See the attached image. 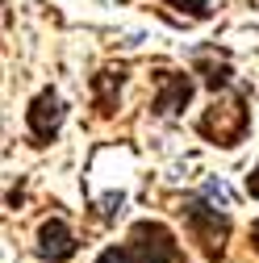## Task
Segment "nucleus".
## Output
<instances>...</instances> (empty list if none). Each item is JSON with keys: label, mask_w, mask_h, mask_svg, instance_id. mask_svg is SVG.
<instances>
[{"label": "nucleus", "mask_w": 259, "mask_h": 263, "mask_svg": "<svg viewBox=\"0 0 259 263\" xmlns=\"http://www.w3.org/2000/svg\"><path fill=\"white\" fill-rule=\"evenodd\" d=\"M59 125H63V101H59L54 88H42L25 109V129H29V138L42 146V142H50L59 134Z\"/></svg>", "instance_id": "nucleus-4"}, {"label": "nucleus", "mask_w": 259, "mask_h": 263, "mask_svg": "<svg viewBox=\"0 0 259 263\" xmlns=\"http://www.w3.org/2000/svg\"><path fill=\"white\" fill-rule=\"evenodd\" d=\"M96 263H180V247L176 234L163 221H134L130 226V242L121 247H105L96 255Z\"/></svg>", "instance_id": "nucleus-1"}, {"label": "nucleus", "mask_w": 259, "mask_h": 263, "mask_svg": "<svg viewBox=\"0 0 259 263\" xmlns=\"http://www.w3.org/2000/svg\"><path fill=\"white\" fill-rule=\"evenodd\" d=\"M247 196H251V201H259V163L247 172Z\"/></svg>", "instance_id": "nucleus-10"}, {"label": "nucleus", "mask_w": 259, "mask_h": 263, "mask_svg": "<svg viewBox=\"0 0 259 263\" xmlns=\"http://www.w3.org/2000/svg\"><path fill=\"white\" fill-rule=\"evenodd\" d=\"M163 5H172V9H180L184 17H192V21H209V0H163Z\"/></svg>", "instance_id": "nucleus-9"}, {"label": "nucleus", "mask_w": 259, "mask_h": 263, "mask_svg": "<svg viewBox=\"0 0 259 263\" xmlns=\"http://www.w3.org/2000/svg\"><path fill=\"white\" fill-rule=\"evenodd\" d=\"M121 84H125V71L121 67H105L92 76V96H96V113H113L117 109V96H121Z\"/></svg>", "instance_id": "nucleus-7"}, {"label": "nucleus", "mask_w": 259, "mask_h": 263, "mask_svg": "<svg viewBox=\"0 0 259 263\" xmlns=\"http://www.w3.org/2000/svg\"><path fill=\"white\" fill-rule=\"evenodd\" d=\"M197 71H201V80H205L209 92L230 88V80H234V67H230V63H226V59H209V54H197Z\"/></svg>", "instance_id": "nucleus-8"}, {"label": "nucleus", "mask_w": 259, "mask_h": 263, "mask_svg": "<svg viewBox=\"0 0 259 263\" xmlns=\"http://www.w3.org/2000/svg\"><path fill=\"white\" fill-rule=\"evenodd\" d=\"M155 101L151 109L159 117H176L188 101H192V92H197V80H192L188 71H155Z\"/></svg>", "instance_id": "nucleus-5"}, {"label": "nucleus", "mask_w": 259, "mask_h": 263, "mask_svg": "<svg viewBox=\"0 0 259 263\" xmlns=\"http://www.w3.org/2000/svg\"><path fill=\"white\" fill-rule=\"evenodd\" d=\"M184 221H188V234L201 242V251L209 259H217L226 251V238H230V217H226L221 209H213L209 201H201V196H188L184 201Z\"/></svg>", "instance_id": "nucleus-3"}, {"label": "nucleus", "mask_w": 259, "mask_h": 263, "mask_svg": "<svg viewBox=\"0 0 259 263\" xmlns=\"http://www.w3.org/2000/svg\"><path fill=\"white\" fill-rule=\"evenodd\" d=\"M38 255L46 263H67L76 255V234H71V226L63 217H46L38 226Z\"/></svg>", "instance_id": "nucleus-6"}, {"label": "nucleus", "mask_w": 259, "mask_h": 263, "mask_svg": "<svg viewBox=\"0 0 259 263\" xmlns=\"http://www.w3.org/2000/svg\"><path fill=\"white\" fill-rule=\"evenodd\" d=\"M251 247H255V255H259V217L251 221Z\"/></svg>", "instance_id": "nucleus-11"}, {"label": "nucleus", "mask_w": 259, "mask_h": 263, "mask_svg": "<svg viewBox=\"0 0 259 263\" xmlns=\"http://www.w3.org/2000/svg\"><path fill=\"white\" fill-rule=\"evenodd\" d=\"M247 125H251V109H247V92H234L230 101H213L201 117H197V134L213 146H238L247 138Z\"/></svg>", "instance_id": "nucleus-2"}]
</instances>
